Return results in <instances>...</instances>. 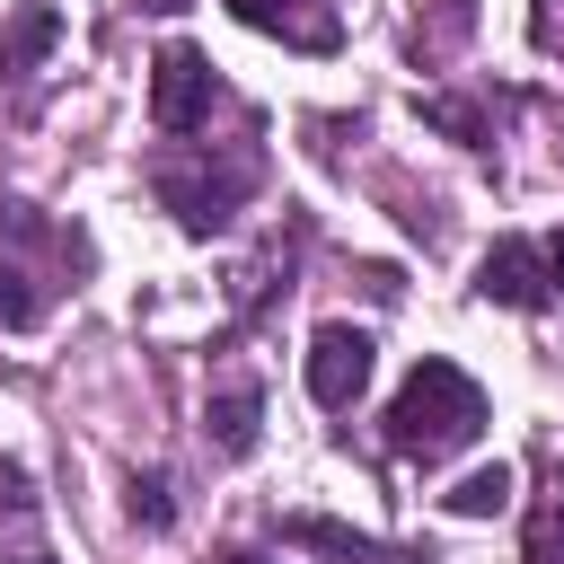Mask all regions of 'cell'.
Instances as JSON below:
<instances>
[{
  "label": "cell",
  "instance_id": "1",
  "mask_svg": "<svg viewBox=\"0 0 564 564\" xmlns=\"http://www.w3.org/2000/svg\"><path fill=\"white\" fill-rule=\"evenodd\" d=\"M476 432H485V388H476L458 361L423 352V361L405 370L397 405H388V449H397V458H423V467H441V458H458Z\"/></svg>",
  "mask_w": 564,
  "mask_h": 564
},
{
  "label": "cell",
  "instance_id": "2",
  "mask_svg": "<svg viewBox=\"0 0 564 564\" xmlns=\"http://www.w3.org/2000/svg\"><path fill=\"white\" fill-rule=\"evenodd\" d=\"M150 194L176 212V229L185 238H212L247 194H256V150H238V159H220V167H185V159H159L150 167Z\"/></svg>",
  "mask_w": 564,
  "mask_h": 564
},
{
  "label": "cell",
  "instance_id": "3",
  "mask_svg": "<svg viewBox=\"0 0 564 564\" xmlns=\"http://www.w3.org/2000/svg\"><path fill=\"white\" fill-rule=\"evenodd\" d=\"M212 97H220L212 62H203L194 44H159V62H150V123H159L167 141H185V132L212 115Z\"/></svg>",
  "mask_w": 564,
  "mask_h": 564
},
{
  "label": "cell",
  "instance_id": "4",
  "mask_svg": "<svg viewBox=\"0 0 564 564\" xmlns=\"http://www.w3.org/2000/svg\"><path fill=\"white\" fill-rule=\"evenodd\" d=\"M361 388H370V335L361 326H317L308 335V397L326 414H344Z\"/></svg>",
  "mask_w": 564,
  "mask_h": 564
},
{
  "label": "cell",
  "instance_id": "5",
  "mask_svg": "<svg viewBox=\"0 0 564 564\" xmlns=\"http://www.w3.org/2000/svg\"><path fill=\"white\" fill-rule=\"evenodd\" d=\"M476 300H494V308H546V300H555V282H546V247H529V238H494L485 264H476Z\"/></svg>",
  "mask_w": 564,
  "mask_h": 564
},
{
  "label": "cell",
  "instance_id": "6",
  "mask_svg": "<svg viewBox=\"0 0 564 564\" xmlns=\"http://www.w3.org/2000/svg\"><path fill=\"white\" fill-rule=\"evenodd\" d=\"M282 546H300V555H335V564H432L423 546H388V538H361V529L317 520V511H282Z\"/></svg>",
  "mask_w": 564,
  "mask_h": 564
},
{
  "label": "cell",
  "instance_id": "7",
  "mask_svg": "<svg viewBox=\"0 0 564 564\" xmlns=\"http://www.w3.org/2000/svg\"><path fill=\"white\" fill-rule=\"evenodd\" d=\"M229 18L256 26V35H282V44H300V53H335V44H344V18H335L326 0H229Z\"/></svg>",
  "mask_w": 564,
  "mask_h": 564
},
{
  "label": "cell",
  "instance_id": "8",
  "mask_svg": "<svg viewBox=\"0 0 564 564\" xmlns=\"http://www.w3.org/2000/svg\"><path fill=\"white\" fill-rule=\"evenodd\" d=\"M256 432H264V388H256V379H238V388H220V397L203 405V441H212L220 458H247Z\"/></svg>",
  "mask_w": 564,
  "mask_h": 564
},
{
  "label": "cell",
  "instance_id": "9",
  "mask_svg": "<svg viewBox=\"0 0 564 564\" xmlns=\"http://www.w3.org/2000/svg\"><path fill=\"white\" fill-rule=\"evenodd\" d=\"M62 44V9H44V0H26L18 18H0V70H35L44 53Z\"/></svg>",
  "mask_w": 564,
  "mask_h": 564
},
{
  "label": "cell",
  "instance_id": "10",
  "mask_svg": "<svg viewBox=\"0 0 564 564\" xmlns=\"http://www.w3.org/2000/svg\"><path fill=\"white\" fill-rule=\"evenodd\" d=\"M441 502H449V520H494V511H511V467L494 458V467H476V476H458V485H449Z\"/></svg>",
  "mask_w": 564,
  "mask_h": 564
},
{
  "label": "cell",
  "instance_id": "11",
  "mask_svg": "<svg viewBox=\"0 0 564 564\" xmlns=\"http://www.w3.org/2000/svg\"><path fill=\"white\" fill-rule=\"evenodd\" d=\"M476 26V0H432V18H414V62H449Z\"/></svg>",
  "mask_w": 564,
  "mask_h": 564
},
{
  "label": "cell",
  "instance_id": "12",
  "mask_svg": "<svg viewBox=\"0 0 564 564\" xmlns=\"http://www.w3.org/2000/svg\"><path fill=\"white\" fill-rule=\"evenodd\" d=\"M520 564H564V467L546 476V494H538V511H529V555Z\"/></svg>",
  "mask_w": 564,
  "mask_h": 564
},
{
  "label": "cell",
  "instance_id": "13",
  "mask_svg": "<svg viewBox=\"0 0 564 564\" xmlns=\"http://www.w3.org/2000/svg\"><path fill=\"white\" fill-rule=\"evenodd\" d=\"M414 115H423L432 132H449V141H467V150H485V141H494V115H485V106H467V97H423Z\"/></svg>",
  "mask_w": 564,
  "mask_h": 564
},
{
  "label": "cell",
  "instance_id": "14",
  "mask_svg": "<svg viewBox=\"0 0 564 564\" xmlns=\"http://www.w3.org/2000/svg\"><path fill=\"white\" fill-rule=\"evenodd\" d=\"M132 520H141V529H167V520H176V494H167L159 467H150V476L132 467Z\"/></svg>",
  "mask_w": 564,
  "mask_h": 564
},
{
  "label": "cell",
  "instance_id": "15",
  "mask_svg": "<svg viewBox=\"0 0 564 564\" xmlns=\"http://www.w3.org/2000/svg\"><path fill=\"white\" fill-rule=\"evenodd\" d=\"M35 308H44V300L26 291V273H18V264H0V335H26V326H35Z\"/></svg>",
  "mask_w": 564,
  "mask_h": 564
},
{
  "label": "cell",
  "instance_id": "16",
  "mask_svg": "<svg viewBox=\"0 0 564 564\" xmlns=\"http://www.w3.org/2000/svg\"><path fill=\"white\" fill-rule=\"evenodd\" d=\"M0 511L18 520V511H35V476L18 467V458H0Z\"/></svg>",
  "mask_w": 564,
  "mask_h": 564
},
{
  "label": "cell",
  "instance_id": "17",
  "mask_svg": "<svg viewBox=\"0 0 564 564\" xmlns=\"http://www.w3.org/2000/svg\"><path fill=\"white\" fill-rule=\"evenodd\" d=\"M546 282H555V291H564V229H555V238H546Z\"/></svg>",
  "mask_w": 564,
  "mask_h": 564
},
{
  "label": "cell",
  "instance_id": "18",
  "mask_svg": "<svg viewBox=\"0 0 564 564\" xmlns=\"http://www.w3.org/2000/svg\"><path fill=\"white\" fill-rule=\"evenodd\" d=\"M220 564H264V555H256V546H229V555H220Z\"/></svg>",
  "mask_w": 564,
  "mask_h": 564
},
{
  "label": "cell",
  "instance_id": "19",
  "mask_svg": "<svg viewBox=\"0 0 564 564\" xmlns=\"http://www.w3.org/2000/svg\"><path fill=\"white\" fill-rule=\"evenodd\" d=\"M141 9H185V0H141Z\"/></svg>",
  "mask_w": 564,
  "mask_h": 564
},
{
  "label": "cell",
  "instance_id": "20",
  "mask_svg": "<svg viewBox=\"0 0 564 564\" xmlns=\"http://www.w3.org/2000/svg\"><path fill=\"white\" fill-rule=\"evenodd\" d=\"M18 564H53V555H18Z\"/></svg>",
  "mask_w": 564,
  "mask_h": 564
}]
</instances>
